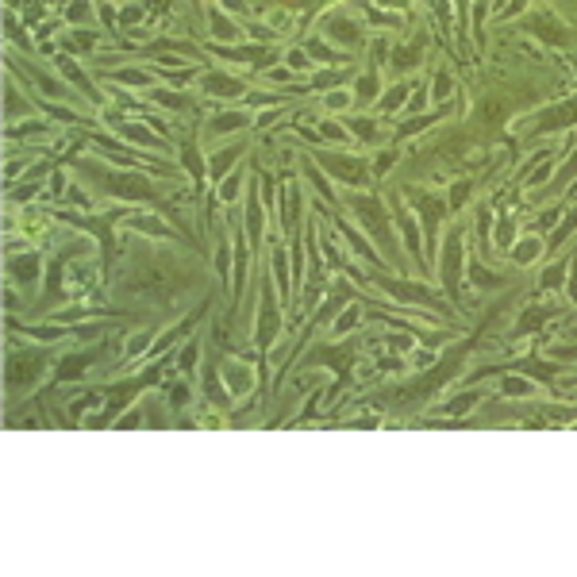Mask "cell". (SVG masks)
Returning <instances> with one entry per match:
<instances>
[{"label": "cell", "mask_w": 577, "mask_h": 577, "mask_svg": "<svg viewBox=\"0 0 577 577\" xmlns=\"http://www.w3.org/2000/svg\"><path fill=\"white\" fill-rule=\"evenodd\" d=\"M324 166H327V174H335L339 181H358V177L366 174V166L362 162H351V158H331V154H324Z\"/></svg>", "instance_id": "6da1fadb"}, {"label": "cell", "mask_w": 577, "mask_h": 577, "mask_svg": "<svg viewBox=\"0 0 577 577\" xmlns=\"http://www.w3.org/2000/svg\"><path fill=\"white\" fill-rule=\"evenodd\" d=\"M435 97H450V78H447V73H439V78H435Z\"/></svg>", "instance_id": "8992f818"}, {"label": "cell", "mask_w": 577, "mask_h": 577, "mask_svg": "<svg viewBox=\"0 0 577 577\" xmlns=\"http://www.w3.org/2000/svg\"><path fill=\"white\" fill-rule=\"evenodd\" d=\"M377 78H374V73H366V78H358V97H362V100H374L377 97Z\"/></svg>", "instance_id": "277c9868"}, {"label": "cell", "mask_w": 577, "mask_h": 577, "mask_svg": "<svg viewBox=\"0 0 577 577\" xmlns=\"http://www.w3.org/2000/svg\"><path fill=\"white\" fill-rule=\"evenodd\" d=\"M539 254H543V243H539V239H524V243H519V250H516V262H535Z\"/></svg>", "instance_id": "3957f363"}, {"label": "cell", "mask_w": 577, "mask_h": 577, "mask_svg": "<svg viewBox=\"0 0 577 577\" xmlns=\"http://www.w3.org/2000/svg\"><path fill=\"white\" fill-rule=\"evenodd\" d=\"M370 124H374V120H354L351 131H354V135H362V139H374V127Z\"/></svg>", "instance_id": "ba28073f"}, {"label": "cell", "mask_w": 577, "mask_h": 577, "mask_svg": "<svg viewBox=\"0 0 577 577\" xmlns=\"http://www.w3.org/2000/svg\"><path fill=\"white\" fill-rule=\"evenodd\" d=\"M351 104V97L346 92H335V97H327V108H346Z\"/></svg>", "instance_id": "9c48e42d"}, {"label": "cell", "mask_w": 577, "mask_h": 577, "mask_svg": "<svg viewBox=\"0 0 577 577\" xmlns=\"http://www.w3.org/2000/svg\"><path fill=\"white\" fill-rule=\"evenodd\" d=\"M324 31L335 35L339 43H358V39H362V35H358V27H354L351 20H339V16H335V20L327 16V20H324Z\"/></svg>", "instance_id": "7a4b0ae2"}, {"label": "cell", "mask_w": 577, "mask_h": 577, "mask_svg": "<svg viewBox=\"0 0 577 577\" xmlns=\"http://www.w3.org/2000/svg\"><path fill=\"white\" fill-rule=\"evenodd\" d=\"M289 65L292 70H308V54L305 51H289Z\"/></svg>", "instance_id": "52a82bcc"}, {"label": "cell", "mask_w": 577, "mask_h": 577, "mask_svg": "<svg viewBox=\"0 0 577 577\" xmlns=\"http://www.w3.org/2000/svg\"><path fill=\"white\" fill-rule=\"evenodd\" d=\"M324 135H327V139H346V135H343V131H339L335 124H331V120H327V124H324Z\"/></svg>", "instance_id": "30bf717a"}, {"label": "cell", "mask_w": 577, "mask_h": 577, "mask_svg": "<svg viewBox=\"0 0 577 577\" xmlns=\"http://www.w3.org/2000/svg\"><path fill=\"white\" fill-rule=\"evenodd\" d=\"M404 92H408V89H404V85H396V89H389V97H385L381 100V108H401V104H404Z\"/></svg>", "instance_id": "5b68a950"}]
</instances>
